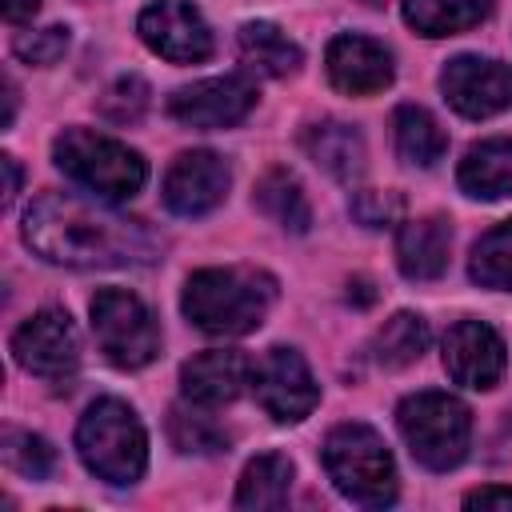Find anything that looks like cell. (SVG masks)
Returning a JSON list of instances; mask_svg holds the SVG:
<instances>
[{"label": "cell", "instance_id": "obj_27", "mask_svg": "<svg viewBox=\"0 0 512 512\" xmlns=\"http://www.w3.org/2000/svg\"><path fill=\"white\" fill-rule=\"evenodd\" d=\"M4 460L28 480H48L52 468H56V452L48 448V440H40L32 432H20V428L4 432Z\"/></svg>", "mask_w": 512, "mask_h": 512}, {"label": "cell", "instance_id": "obj_5", "mask_svg": "<svg viewBox=\"0 0 512 512\" xmlns=\"http://www.w3.org/2000/svg\"><path fill=\"white\" fill-rule=\"evenodd\" d=\"M328 480L364 508H384L396 500V464L384 440L368 424H340L324 440Z\"/></svg>", "mask_w": 512, "mask_h": 512}, {"label": "cell", "instance_id": "obj_10", "mask_svg": "<svg viewBox=\"0 0 512 512\" xmlns=\"http://www.w3.org/2000/svg\"><path fill=\"white\" fill-rule=\"evenodd\" d=\"M136 28H140V40L156 56H164L172 64H200V60L212 56V28L184 0H156V4H148L140 12Z\"/></svg>", "mask_w": 512, "mask_h": 512}, {"label": "cell", "instance_id": "obj_2", "mask_svg": "<svg viewBox=\"0 0 512 512\" xmlns=\"http://www.w3.org/2000/svg\"><path fill=\"white\" fill-rule=\"evenodd\" d=\"M276 280L256 268H200L184 284V316L208 336H244L260 328Z\"/></svg>", "mask_w": 512, "mask_h": 512}, {"label": "cell", "instance_id": "obj_1", "mask_svg": "<svg viewBox=\"0 0 512 512\" xmlns=\"http://www.w3.org/2000/svg\"><path fill=\"white\" fill-rule=\"evenodd\" d=\"M24 244L64 268H132L160 256L148 224L80 192H44L24 212Z\"/></svg>", "mask_w": 512, "mask_h": 512}, {"label": "cell", "instance_id": "obj_21", "mask_svg": "<svg viewBox=\"0 0 512 512\" xmlns=\"http://www.w3.org/2000/svg\"><path fill=\"white\" fill-rule=\"evenodd\" d=\"M392 132H396V152L416 164V168H432L444 152H448V136L444 128L432 120V112L416 108V104H400L392 116Z\"/></svg>", "mask_w": 512, "mask_h": 512}, {"label": "cell", "instance_id": "obj_11", "mask_svg": "<svg viewBox=\"0 0 512 512\" xmlns=\"http://www.w3.org/2000/svg\"><path fill=\"white\" fill-rule=\"evenodd\" d=\"M440 92L460 116L484 120L512 104V68L484 56H456L440 72Z\"/></svg>", "mask_w": 512, "mask_h": 512}, {"label": "cell", "instance_id": "obj_3", "mask_svg": "<svg viewBox=\"0 0 512 512\" xmlns=\"http://www.w3.org/2000/svg\"><path fill=\"white\" fill-rule=\"evenodd\" d=\"M52 160L72 184H80L84 192L104 196V200L136 196L148 176L140 152H132L128 144L100 136L92 128H64L52 140Z\"/></svg>", "mask_w": 512, "mask_h": 512}, {"label": "cell", "instance_id": "obj_16", "mask_svg": "<svg viewBox=\"0 0 512 512\" xmlns=\"http://www.w3.org/2000/svg\"><path fill=\"white\" fill-rule=\"evenodd\" d=\"M328 80L348 96H376L392 84V56L384 44L344 32L328 44Z\"/></svg>", "mask_w": 512, "mask_h": 512}, {"label": "cell", "instance_id": "obj_31", "mask_svg": "<svg viewBox=\"0 0 512 512\" xmlns=\"http://www.w3.org/2000/svg\"><path fill=\"white\" fill-rule=\"evenodd\" d=\"M12 48L28 64H56L64 56V48H68V28L52 24V28H40V32H24V36H16Z\"/></svg>", "mask_w": 512, "mask_h": 512}, {"label": "cell", "instance_id": "obj_13", "mask_svg": "<svg viewBox=\"0 0 512 512\" xmlns=\"http://www.w3.org/2000/svg\"><path fill=\"white\" fill-rule=\"evenodd\" d=\"M228 184H232V172L224 156L208 148L180 152L164 176V204L176 216H204L228 196Z\"/></svg>", "mask_w": 512, "mask_h": 512}, {"label": "cell", "instance_id": "obj_26", "mask_svg": "<svg viewBox=\"0 0 512 512\" xmlns=\"http://www.w3.org/2000/svg\"><path fill=\"white\" fill-rule=\"evenodd\" d=\"M424 348H428V324L412 312H396L376 332V360L388 368H404V364L420 360Z\"/></svg>", "mask_w": 512, "mask_h": 512}, {"label": "cell", "instance_id": "obj_7", "mask_svg": "<svg viewBox=\"0 0 512 512\" xmlns=\"http://www.w3.org/2000/svg\"><path fill=\"white\" fill-rule=\"evenodd\" d=\"M92 332L116 368H144L160 352V328L148 304L128 288H100L92 296Z\"/></svg>", "mask_w": 512, "mask_h": 512}, {"label": "cell", "instance_id": "obj_6", "mask_svg": "<svg viewBox=\"0 0 512 512\" xmlns=\"http://www.w3.org/2000/svg\"><path fill=\"white\" fill-rule=\"evenodd\" d=\"M396 424H400V436H404L408 452L432 472H448L468 456L472 412L448 392L408 396L396 408Z\"/></svg>", "mask_w": 512, "mask_h": 512}, {"label": "cell", "instance_id": "obj_29", "mask_svg": "<svg viewBox=\"0 0 512 512\" xmlns=\"http://www.w3.org/2000/svg\"><path fill=\"white\" fill-rule=\"evenodd\" d=\"M100 108H104V116H112V120H136L144 108H148V84L140 80V76H124V80H116L108 92H104V100H100Z\"/></svg>", "mask_w": 512, "mask_h": 512}, {"label": "cell", "instance_id": "obj_12", "mask_svg": "<svg viewBox=\"0 0 512 512\" xmlns=\"http://www.w3.org/2000/svg\"><path fill=\"white\" fill-rule=\"evenodd\" d=\"M256 104V84L248 76H212L200 84L180 88L168 100L172 120H180L184 128H232L240 124Z\"/></svg>", "mask_w": 512, "mask_h": 512}, {"label": "cell", "instance_id": "obj_9", "mask_svg": "<svg viewBox=\"0 0 512 512\" xmlns=\"http://www.w3.org/2000/svg\"><path fill=\"white\" fill-rule=\"evenodd\" d=\"M252 388H256L260 408L280 424L304 420L320 400V388H316V380H312V372L296 348L264 352V360L252 372Z\"/></svg>", "mask_w": 512, "mask_h": 512}, {"label": "cell", "instance_id": "obj_20", "mask_svg": "<svg viewBox=\"0 0 512 512\" xmlns=\"http://www.w3.org/2000/svg\"><path fill=\"white\" fill-rule=\"evenodd\" d=\"M292 488V460L280 452H264L248 460L236 484V508H284Z\"/></svg>", "mask_w": 512, "mask_h": 512}, {"label": "cell", "instance_id": "obj_30", "mask_svg": "<svg viewBox=\"0 0 512 512\" xmlns=\"http://www.w3.org/2000/svg\"><path fill=\"white\" fill-rule=\"evenodd\" d=\"M352 216L364 224V228H384L392 224L400 212H404V200L396 192H376V188H360L352 200H348Z\"/></svg>", "mask_w": 512, "mask_h": 512}, {"label": "cell", "instance_id": "obj_28", "mask_svg": "<svg viewBox=\"0 0 512 512\" xmlns=\"http://www.w3.org/2000/svg\"><path fill=\"white\" fill-rule=\"evenodd\" d=\"M168 436H172V444L180 452H220L224 448V436L204 416H192L184 408L168 412Z\"/></svg>", "mask_w": 512, "mask_h": 512}, {"label": "cell", "instance_id": "obj_23", "mask_svg": "<svg viewBox=\"0 0 512 512\" xmlns=\"http://www.w3.org/2000/svg\"><path fill=\"white\" fill-rule=\"evenodd\" d=\"M240 52H244V64L256 68L260 76H288L300 68V48L268 20H252L240 28Z\"/></svg>", "mask_w": 512, "mask_h": 512}, {"label": "cell", "instance_id": "obj_18", "mask_svg": "<svg viewBox=\"0 0 512 512\" xmlns=\"http://www.w3.org/2000/svg\"><path fill=\"white\" fill-rule=\"evenodd\" d=\"M304 152L336 180H356L364 172V140L344 120H320L304 132Z\"/></svg>", "mask_w": 512, "mask_h": 512}, {"label": "cell", "instance_id": "obj_25", "mask_svg": "<svg viewBox=\"0 0 512 512\" xmlns=\"http://www.w3.org/2000/svg\"><path fill=\"white\" fill-rule=\"evenodd\" d=\"M472 280L484 288H504L512 292V220H504L500 228L484 232L472 244V264H468Z\"/></svg>", "mask_w": 512, "mask_h": 512}, {"label": "cell", "instance_id": "obj_14", "mask_svg": "<svg viewBox=\"0 0 512 512\" xmlns=\"http://www.w3.org/2000/svg\"><path fill=\"white\" fill-rule=\"evenodd\" d=\"M444 368L464 388H492L504 376V340L484 320H460L444 336Z\"/></svg>", "mask_w": 512, "mask_h": 512}, {"label": "cell", "instance_id": "obj_17", "mask_svg": "<svg viewBox=\"0 0 512 512\" xmlns=\"http://www.w3.org/2000/svg\"><path fill=\"white\" fill-rule=\"evenodd\" d=\"M448 248H452V228L440 216L408 220L396 236V264L408 280H436L448 268Z\"/></svg>", "mask_w": 512, "mask_h": 512}, {"label": "cell", "instance_id": "obj_19", "mask_svg": "<svg viewBox=\"0 0 512 512\" xmlns=\"http://www.w3.org/2000/svg\"><path fill=\"white\" fill-rule=\"evenodd\" d=\"M460 188L476 200H500L512 196V140H484L472 144L456 172Z\"/></svg>", "mask_w": 512, "mask_h": 512}, {"label": "cell", "instance_id": "obj_4", "mask_svg": "<svg viewBox=\"0 0 512 512\" xmlns=\"http://www.w3.org/2000/svg\"><path fill=\"white\" fill-rule=\"evenodd\" d=\"M76 452L84 468L108 484H132L144 476L148 440L136 412L120 400H96L76 424Z\"/></svg>", "mask_w": 512, "mask_h": 512}, {"label": "cell", "instance_id": "obj_15", "mask_svg": "<svg viewBox=\"0 0 512 512\" xmlns=\"http://www.w3.org/2000/svg\"><path fill=\"white\" fill-rule=\"evenodd\" d=\"M248 376H252V364H248L244 352H236V348H208V352H196L192 360H184L180 392L196 408H220V404L240 396Z\"/></svg>", "mask_w": 512, "mask_h": 512}, {"label": "cell", "instance_id": "obj_33", "mask_svg": "<svg viewBox=\"0 0 512 512\" xmlns=\"http://www.w3.org/2000/svg\"><path fill=\"white\" fill-rule=\"evenodd\" d=\"M40 8V0H4V20L8 24H20V20H32Z\"/></svg>", "mask_w": 512, "mask_h": 512}, {"label": "cell", "instance_id": "obj_24", "mask_svg": "<svg viewBox=\"0 0 512 512\" xmlns=\"http://www.w3.org/2000/svg\"><path fill=\"white\" fill-rule=\"evenodd\" d=\"M256 208L264 216H272L280 228L288 232H308L312 224V208H308V196L300 188V180L284 168H272L260 184H256Z\"/></svg>", "mask_w": 512, "mask_h": 512}, {"label": "cell", "instance_id": "obj_32", "mask_svg": "<svg viewBox=\"0 0 512 512\" xmlns=\"http://www.w3.org/2000/svg\"><path fill=\"white\" fill-rule=\"evenodd\" d=\"M468 508H512V488H476L464 496Z\"/></svg>", "mask_w": 512, "mask_h": 512}, {"label": "cell", "instance_id": "obj_22", "mask_svg": "<svg viewBox=\"0 0 512 512\" xmlns=\"http://www.w3.org/2000/svg\"><path fill=\"white\" fill-rule=\"evenodd\" d=\"M492 12V0H404V20L420 36H452L476 28Z\"/></svg>", "mask_w": 512, "mask_h": 512}, {"label": "cell", "instance_id": "obj_34", "mask_svg": "<svg viewBox=\"0 0 512 512\" xmlns=\"http://www.w3.org/2000/svg\"><path fill=\"white\" fill-rule=\"evenodd\" d=\"M0 168H4V204H8L16 196V188H20V168H16L12 156H0Z\"/></svg>", "mask_w": 512, "mask_h": 512}, {"label": "cell", "instance_id": "obj_8", "mask_svg": "<svg viewBox=\"0 0 512 512\" xmlns=\"http://www.w3.org/2000/svg\"><path fill=\"white\" fill-rule=\"evenodd\" d=\"M12 356L24 372L48 380V384H68L80 368V336L76 324L64 308H40L12 332Z\"/></svg>", "mask_w": 512, "mask_h": 512}]
</instances>
